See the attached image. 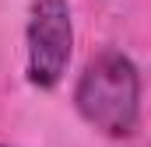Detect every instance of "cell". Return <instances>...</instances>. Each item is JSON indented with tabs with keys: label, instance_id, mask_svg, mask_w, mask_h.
I'll return each mask as SVG.
<instances>
[{
	"label": "cell",
	"instance_id": "1",
	"mask_svg": "<svg viewBox=\"0 0 151 147\" xmlns=\"http://www.w3.org/2000/svg\"><path fill=\"white\" fill-rule=\"evenodd\" d=\"M74 105L88 126L99 133L127 140L141 126V70L137 63L119 53L102 49L84 63L74 88Z\"/></svg>",
	"mask_w": 151,
	"mask_h": 147
},
{
	"label": "cell",
	"instance_id": "2",
	"mask_svg": "<svg viewBox=\"0 0 151 147\" xmlns=\"http://www.w3.org/2000/svg\"><path fill=\"white\" fill-rule=\"evenodd\" d=\"M25 46H28V60H25L28 84L42 91L56 88L74 53L70 0H32L28 25H25Z\"/></svg>",
	"mask_w": 151,
	"mask_h": 147
},
{
	"label": "cell",
	"instance_id": "3",
	"mask_svg": "<svg viewBox=\"0 0 151 147\" xmlns=\"http://www.w3.org/2000/svg\"><path fill=\"white\" fill-rule=\"evenodd\" d=\"M0 147H11V144H0Z\"/></svg>",
	"mask_w": 151,
	"mask_h": 147
}]
</instances>
